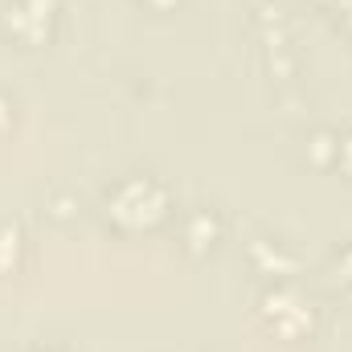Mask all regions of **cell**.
<instances>
[{
    "label": "cell",
    "instance_id": "obj_1",
    "mask_svg": "<svg viewBox=\"0 0 352 352\" xmlns=\"http://www.w3.org/2000/svg\"><path fill=\"white\" fill-rule=\"evenodd\" d=\"M107 205H111V217L119 226L144 230V226H152V221L164 217V188L156 180H148V176H127V180H119L111 188Z\"/></svg>",
    "mask_w": 352,
    "mask_h": 352
},
{
    "label": "cell",
    "instance_id": "obj_2",
    "mask_svg": "<svg viewBox=\"0 0 352 352\" xmlns=\"http://www.w3.org/2000/svg\"><path fill=\"white\" fill-rule=\"evenodd\" d=\"M8 29L16 37H41L54 21V0H8Z\"/></svg>",
    "mask_w": 352,
    "mask_h": 352
},
{
    "label": "cell",
    "instance_id": "obj_3",
    "mask_svg": "<svg viewBox=\"0 0 352 352\" xmlns=\"http://www.w3.org/2000/svg\"><path fill=\"white\" fill-rule=\"evenodd\" d=\"M213 234H217V221H213L205 209H197V213L188 217V242H192V246H209Z\"/></svg>",
    "mask_w": 352,
    "mask_h": 352
},
{
    "label": "cell",
    "instance_id": "obj_4",
    "mask_svg": "<svg viewBox=\"0 0 352 352\" xmlns=\"http://www.w3.org/2000/svg\"><path fill=\"white\" fill-rule=\"evenodd\" d=\"M336 160L344 164L352 173V135H344V140H336Z\"/></svg>",
    "mask_w": 352,
    "mask_h": 352
},
{
    "label": "cell",
    "instance_id": "obj_5",
    "mask_svg": "<svg viewBox=\"0 0 352 352\" xmlns=\"http://www.w3.org/2000/svg\"><path fill=\"white\" fill-rule=\"evenodd\" d=\"M340 274L352 283V250H344V254H340Z\"/></svg>",
    "mask_w": 352,
    "mask_h": 352
},
{
    "label": "cell",
    "instance_id": "obj_6",
    "mask_svg": "<svg viewBox=\"0 0 352 352\" xmlns=\"http://www.w3.org/2000/svg\"><path fill=\"white\" fill-rule=\"evenodd\" d=\"M8 123V107H4V98H0V127Z\"/></svg>",
    "mask_w": 352,
    "mask_h": 352
},
{
    "label": "cell",
    "instance_id": "obj_7",
    "mask_svg": "<svg viewBox=\"0 0 352 352\" xmlns=\"http://www.w3.org/2000/svg\"><path fill=\"white\" fill-rule=\"evenodd\" d=\"M156 4H173V0H156Z\"/></svg>",
    "mask_w": 352,
    "mask_h": 352
}]
</instances>
